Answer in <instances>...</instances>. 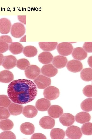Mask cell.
<instances>
[{
  "label": "cell",
  "mask_w": 92,
  "mask_h": 139,
  "mask_svg": "<svg viewBox=\"0 0 92 139\" xmlns=\"http://www.w3.org/2000/svg\"><path fill=\"white\" fill-rule=\"evenodd\" d=\"M37 92L34 83L25 79L14 80L9 84L7 90L9 99L13 102L20 105L32 101L36 97Z\"/></svg>",
  "instance_id": "cell-1"
},
{
  "label": "cell",
  "mask_w": 92,
  "mask_h": 139,
  "mask_svg": "<svg viewBox=\"0 0 92 139\" xmlns=\"http://www.w3.org/2000/svg\"><path fill=\"white\" fill-rule=\"evenodd\" d=\"M43 95L45 98L49 100H54L59 97V90L54 86H50L44 89Z\"/></svg>",
  "instance_id": "cell-2"
},
{
  "label": "cell",
  "mask_w": 92,
  "mask_h": 139,
  "mask_svg": "<svg viewBox=\"0 0 92 139\" xmlns=\"http://www.w3.org/2000/svg\"><path fill=\"white\" fill-rule=\"evenodd\" d=\"M25 29L22 23L17 22L13 24L11 27L10 33L14 37L18 38L22 37L25 34Z\"/></svg>",
  "instance_id": "cell-3"
},
{
  "label": "cell",
  "mask_w": 92,
  "mask_h": 139,
  "mask_svg": "<svg viewBox=\"0 0 92 139\" xmlns=\"http://www.w3.org/2000/svg\"><path fill=\"white\" fill-rule=\"evenodd\" d=\"M73 49L72 45L68 42L60 43L57 47V50L59 53L63 56H66L70 55Z\"/></svg>",
  "instance_id": "cell-4"
},
{
  "label": "cell",
  "mask_w": 92,
  "mask_h": 139,
  "mask_svg": "<svg viewBox=\"0 0 92 139\" xmlns=\"http://www.w3.org/2000/svg\"><path fill=\"white\" fill-rule=\"evenodd\" d=\"M65 133L66 136L70 139H80L82 135L80 128L74 125L68 127L66 130Z\"/></svg>",
  "instance_id": "cell-5"
},
{
  "label": "cell",
  "mask_w": 92,
  "mask_h": 139,
  "mask_svg": "<svg viewBox=\"0 0 92 139\" xmlns=\"http://www.w3.org/2000/svg\"><path fill=\"white\" fill-rule=\"evenodd\" d=\"M37 88L40 89H44L50 85L51 79L42 75L38 76L33 80Z\"/></svg>",
  "instance_id": "cell-6"
},
{
  "label": "cell",
  "mask_w": 92,
  "mask_h": 139,
  "mask_svg": "<svg viewBox=\"0 0 92 139\" xmlns=\"http://www.w3.org/2000/svg\"><path fill=\"white\" fill-rule=\"evenodd\" d=\"M25 72L26 77L29 79L33 80L40 74V70L37 65H31L26 68Z\"/></svg>",
  "instance_id": "cell-7"
},
{
  "label": "cell",
  "mask_w": 92,
  "mask_h": 139,
  "mask_svg": "<svg viewBox=\"0 0 92 139\" xmlns=\"http://www.w3.org/2000/svg\"><path fill=\"white\" fill-rule=\"evenodd\" d=\"M42 74L49 77L55 76L58 73V70L55 67L51 64L43 65L41 69Z\"/></svg>",
  "instance_id": "cell-8"
},
{
  "label": "cell",
  "mask_w": 92,
  "mask_h": 139,
  "mask_svg": "<svg viewBox=\"0 0 92 139\" xmlns=\"http://www.w3.org/2000/svg\"><path fill=\"white\" fill-rule=\"evenodd\" d=\"M17 62V59L14 56H6L4 57L2 65L5 69L9 70L16 66Z\"/></svg>",
  "instance_id": "cell-9"
},
{
  "label": "cell",
  "mask_w": 92,
  "mask_h": 139,
  "mask_svg": "<svg viewBox=\"0 0 92 139\" xmlns=\"http://www.w3.org/2000/svg\"><path fill=\"white\" fill-rule=\"evenodd\" d=\"M66 67L69 71L73 73H76L81 70L83 68V65L79 61L73 59L68 62Z\"/></svg>",
  "instance_id": "cell-10"
},
{
  "label": "cell",
  "mask_w": 92,
  "mask_h": 139,
  "mask_svg": "<svg viewBox=\"0 0 92 139\" xmlns=\"http://www.w3.org/2000/svg\"><path fill=\"white\" fill-rule=\"evenodd\" d=\"M39 124L44 129H49L53 128L55 124L54 119L48 116H46L41 118L40 120Z\"/></svg>",
  "instance_id": "cell-11"
},
{
  "label": "cell",
  "mask_w": 92,
  "mask_h": 139,
  "mask_svg": "<svg viewBox=\"0 0 92 139\" xmlns=\"http://www.w3.org/2000/svg\"><path fill=\"white\" fill-rule=\"evenodd\" d=\"M49 115L52 117L56 118L62 115L63 111L62 108L59 105H54L51 106L48 110Z\"/></svg>",
  "instance_id": "cell-12"
},
{
  "label": "cell",
  "mask_w": 92,
  "mask_h": 139,
  "mask_svg": "<svg viewBox=\"0 0 92 139\" xmlns=\"http://www.w3.org/2000/svg\"><path fill=\"white\" fill-rule=\"evenodd\" d=\"M59 118L61 123L63 126H68L72 125L75 121L74 116L68 113L63 114Z\"/></svg>",
  "instance_id": "cell-13"
},
{
  "label": "cell",
  "mask_w": 92,
  "mask_h": 139,
  "mask_svg": "<svg viewBox=\"0 0 92 139\" xmlns=\"http://www.w3.org/2000/svg\"><path fill=\"white\" fill-rule=\"evenodd\" d=\"M11 23L10 20L7 18L0 19V32L2 34L8 33L10 31Z\"/></svg>",
  "instance_id": "cell-14"
},
{
  "label": "cell",
  "mask_w": 92,
  "mask_h": 139,
  "mask_svg": "<svg viewBox=\"0 0 92 139\" xmlns=\"http://www.w3.org/2000/svg\"><path fill=\"white\" fill-rule=\"evenodd\" d=\"M52 60L53 64L55 67L58 69L65 67L68 61L66 57L59 55L55 56Z\"/></svg>",
  "instance_id": "cell-15"
},
{
  "label": "cell",
  "mask_w": 92,
  "mask_h": 139,
  "mask_svg": "<svg viewBox=\"0 0 92 139\" xmlns=\"http://www.w3.org/2000/svg\"><path fill=\"white\" fill-rule=\"evenodd\" d=\"M87 53L82 47H76L73 50L72 56L77 60H81L86 58L87 56Z\"/></svg>",
  "instance_id": "cell-16"
},
{
  "label": "cell",
  "mask_w": 92,
  "mask_h": 139,
  "mask_svg": "<svg viewBox=\"0 0 92 139\" xmlns=\"http://www.w3.org/2000/svg\"><path fill=\"white\" fill-rule=\"evenodd\" d=\"M50 105V102L49 100L42 98L38 99L36 101L35 106L38 110L43 111H47Z\"/></svg>",
  "instance_id": "cell-17"
},
{
  "label": "cell",
  "mask_w": 92,
  "mask_h": 139,
  "mask_svg": "<svg viewBox=\"0 0 92 139\" xmlns=\"http://www.w3.org/2000/svg\"><path fill=\"white\" fill-rule=\"evenodd\" d=\"M38 112L34 106L28 105L24 107L22 114L26 117L30 118L35 117L37 115Z\"/></svg>",
  "instance_id": "cell-18"
},
{
  "label": "cell",
  "mask_w": 92,
  "mask_h": 139,
  "mask_svg": "<svg viewBox=\"0 0 92 139\" xmlns=\"http://www.w3.org/2000/svg\"><path fill=\"white\" fill-rule=\"evenodd\" d=\"M14 79L12 73L9 71L4 70L0 72V82L4 83H8Z\"/></svg>",
  "instance_id": "cell-19"
},
{
  "label": "cell",
  "mask_w": 92,
  "mask_h": 139,
  "mask_svg": "<svg viewBox=\"0 0 92 139\" xmlns=\"http://www.w3.org/2000/svg\"><path fill=\"white\" fill-rule=\"evenodd\" d=\"M57 42H40L39 45L40 48L44 51H50L56 48Z\"/></svg>",
  "instance_id": "cell-20"
},
{
  "label": "cell",
  "mask_w": 92,
  "mask_h": 139,
  "mask_svg": "<svg viewBox=\"0 0 92 139\" xmlns=\"http://www.w3.org/2000/svg\"><path fill=\"white\" fill-rule=\"evenodd\" d=\"M20 129L21 132L23 134L26 135H30L33 133L35 128L33 124L26 122L21 125Z\"/></svg>",
  "instance_id": "cell-21"
},
{
  "label": "cell",
  "mask_w": 92,
  "mask_h": 139,
  "mask_svg": "<svg viewBox=\"0 0 92 139\" xmlns=\"http://www.w3.org/2000/svg\"><path fill=\"white\" fill-rule=\"evenodd\" d=\"M53 56L49 52L44 51L40 54L38 56L39 61L44 64L51 63L52 61Z\"/></svg>",
  "instance_id": "cell-22"
},
{
  "label": "cell",
  "mask_w": 92,
  "mask_h": 139,
  "mask_svg": "<svg viewBox=\"0 0 92 139\" xmlns=\"http://www.w3.org/2000/svg\"><path fill=\"white\" fill-rule=\"evenodd\" d=\"M24 47L18 42H12L9 45L8 49L14 55H17L21 53L23 50Z\"/></svg>",
  "instance_id": "cell-23"
},
{
  "label": "cell",
  "mask_w": 92,
  "mask_h": 139,
  "mask_svg": "<svg viewBox=\"0 0 92 139\" xmlns=\"http://www.w3.org/2000/svg\"><path fill=\"white\" fill-rule=\"evenodd\" d=\"M91 118L90 114L85 112H80L77 114L75 116V120L78 123L84 124L88 122Z\"/></svg>",
  "instance_id": "cell-24"
},
{
  "label": "cell",
  "mask_w": 92,
  "mask_h": 139,
  "mask_svg": "<svg viewBox=\"0 0 92 139\" xmlns=\"http://www.w3.org/2000/svg\"><path fill=\"white\" fill-rule=\"evenodd\" d=\"M23 106L20 105L12 103L9 105L8 109L10 114L14 116H17L22 112Z\"/></svg>",
  "instance_id": "cell-25"
},
{
  "label": "cell",
  "mask_w": 92,
  "mask_h": 139,
  "mask_svg": "<svg viewBox=\"0 0 92 139\" xmlns=\"http://www.w3.org/2000/svg\"><path fill=\"white\" fill-rule=\"evenodd\" d=\"M50 134L51 138L53 139H63L65 136L63 130L58 128L52 129L51 131Z\"/></svg>",
  "instance_id": "cell-26"
},
{
  "label": "cell",
  "mask_w": 92,
  "mask_h": 139,
  "mask_svg": "<svg viewBox=\"0 0 92 139\" xmlns=\"http://www.w3.org/2000/svg\"><path fill=\"white\" fill-rule=\"evenodd\" d=\"M80 76L83 81L88 82L92 80V69L87 68L83 69L81 72Z\"/></svg>",
  "instance_id": "cell-27"
},
{
  "label": "cell",
  "mask_w": 92,
  "mask_h": 139,
  "mask_svg": "<svg viewBox=\"0 0 92 139\" xmlns=\"http://www.w3.org/2000/svg\"><path fill=\"white\" fill-rule=\"evenodd\" d=\"M37 50L35 47L32 46H26L23 49V52L24 55L28 57H32L37 53Z\"/></svg>",
  "instance_id": "cell-28"
},
{
  "label": "cell",
  "mask_w": 92,
  "mask_h": 139,
  "mask_svg": "<svg viewBox=\"0 0 92 139\" xmlns=\"http://www.w3.org/2000/svg\"><path fill=\"white\" fill-rule=\"evenodd\" d=\"M13 126V122L9 119H4L0 121V128L3 131L10 130Z\"/></svg>",
  "instance_id": "cell-29"
},
{
  "label": "cell",
  "mask_w": 92,
  "mask_h": 139,
  "mask_svg": "<svg viewBox=\"0 0 92 139\" xmlns=\"http://www.w3.org/2000/svg\"><path fill=\"white\" fill-rule=\"evenodd\" d=\"M81 108L83 110L89 112L92 110V99L87 98L83 101L80 104Z\"/></svg>",
  "instance_id": "cell-30"
},
{
  "label": "cell",
  "mask_w": 92,
  "mask_h": 139,
  "mask_svg": "<svg viewBox=\"0 0 92 139\" xmlns=\"http://www.w3.org/2000/svg\"><path fill=\"white\" fill-rule=\"evenodd\" d=\"M81 129L82 133L87 135H90L92 134V124L88 122L83 124L82 126Z\"/></svg>",
  "instance_id": "cell-31"
},
{
  "label": "cell",
  "mask_w": 92,
  "mask_h": 139,
  "mask_svg": "<svg viewBox=\"0 0 92 139\" xmlns=\"http://www.w3.org/2000/svg\"><path fill=\"white\" fill-rule=\"evenodd\" d=\"M16 64L17 67L21 70H25L30 65L29 61L25 58L21 59L18 60Z\"/></svg>",
  "instance_id": "cell-32"
},
{
  "label": "cell",
  "mask_w": 92,
  "mask_h": 139,
  "mask_svg": "<svg viewBox=\"0 0 92 139\" xmlns=\"http://www.w3.org/2000/svg\"><path fill=\"white\" fill-rule=\"evenodd\" d=\"M11 102L8 96L4 95H0V107L7 108Z\"/></svg>",
  "instance_id": "cell-33"
},
{
  "label": "cell",
  "mask_w": 92,
  "mask_h": 139,
  "mask_svg": "<svg viewBox=\"0 0 92 139\" xmlns=\"http://www.w3.org/2000/svg\"><path fill=\"white\" fill-rule=\"evenodd\" d=\"M15 134L10 131H5L0 134V139H16Z\"/></svg>",
  "instance_id": "cell-34"
},
{
  "label": "cell",
  "mask_w": 92,
  "mask_h": 139,
  "mask_svg": "<svg viewBox=\"0 0 92 139\" xmlns=\"http://www.w3.org/2000/svg\"><path fill=\"white\" fill-rule=\"evenodd\" d=\"M10 114L8 109L4 107H0V119H4L8 118Z\"/></svg>",
  "instance_id": "cell-35"
},
{
  "label": "cell",
  "mask_w": 92,
  "mask_h": 139,
  "mask_svg": "<svg viewBox=\"0 0 92 139\" xmlns=\"http://www.w3.org/2000/svg\"><path fill=\"white\" fill-rule=\"evenodd\" d=\"M83 92L85 96L88 97H92V85H88L85 86L83 89Z\"/></svg>",
  "instance_id": "cell-36"
},
{
  "label": "cell",
  "mask_w": 92,
  "mask_h": 139,
  "mask_svg": "<svg viewBox=\"0 0 92 139\" xmlns=\"http://www.w3.org/2000/svg\"><path fill=\"white\" fill-rule=\"evenodd\" d=\"M83 49L88 53L92 52V42H85L83 45Z\"/></svg>",
  "instance_id": "cell-37"
},
{
  "label": "cell",
  "mask_w": 92,
  "mask_h": 139,
  "mask_svg": "<svg viewBox=\"0 0 92 139\" xmlns=\"http://www.w3.org/2000/svg\"><path fill=\"white\" fill-rule=\"evenodd\" d=\"M8 44L0 41V53H3L7 51L9 48Z\"/></svg>",
  "instance_id": "cell-38"
},
{
  "label": "cell",
  "mask_w": 92,
  "mask_h": 139,
  "mask_svg": "<svg viewBox=\"0 0 92 139\" xmlns=\"http://www.w3.org/2000/svg\"><path fill=\"white\" fill-rule=\"evenodd\" d=\"M12 39L8 35H2L0 36V41L3 42L8 44L11 43Z\"/></svg>",
  "instance_id": "cell-39"
},
{
  "label": "cell",
  "mask_w": 92,
  "mask_h": 139,
  "mask_svg": "<svg viewBox=\"0 0 92 139\" xmlns=\"http://www.w3.org/2000/svg\"><path fill=\"white\" fill-rule=\"evenodd\" d=\"M31 139H46L45 135L41 133H36L32 136Z\"/></svg>",
  "instance_id": "cell-40"
},
{
  "label": "cell",
  "mask_w": 92,
  "mask_h": 139,
  "mask_svg": "<svg viewBox=\"0 0 92 139\" xmlns=\"http://www.w3.org/2000/svg\"><path fill=\"white\" fill-rule=\"evenodd\" d=\"M26 16H18V20L22 23L24 24H26Z\"/></svg>",
  "instance_id": "cell-41"
},
{
  "label": "cell",
  "mask_w": 92,
  "mask_h": 139,
  "mask_svg": "<svg viewBox=\"0 0 92 139\" xmlns=\"http://www.w3.org/2000/svg\"><path fill=\"white\" fill-rule=\"evenodd\" d=\"M88 63L90 66L92 67V56L89 57L88 60Z\"/></svg>",
  "instance_id": "cell-42"
},
{
  "label": "cell",
  "mask_w": 92,
  "mask_h": 139,
  "mask_svg": "<svg viewBox=\"0 0 92 139\" xmlns=\"http://www.w3.org/2000/svg\"><path fill=\"white\" fill-rule=\"evenodd\" d=\"M4 57L3 55L2 54L0 53V66L2 63Z\"/></svg>",
  "instance_id": "cell-43"
},
{
  "label": "cell",
  "mask_w": 92,
  "mask_h": 139,
  "mask_svg": "<svg viewBox=\"0 0 92 139\" xmlns=\"http://www.w3.org/2000/svg\"><path fill=\"white\" fill-rule=\"evenodd\" d=\"M26 41V35L24 36L21 39H20V41Z\"/></svg>",
  "instance_id": "cell-44"
}]
</instances>
